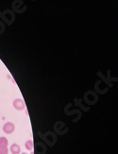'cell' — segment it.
Masks as SVG:
<instances>
[{
  "instance_id": "3",
  "label": "cell",
  "mask_w": 118,
  "mask_h": 154,
  "mask_svg": "<svg viewBox=\"0 0 118 154\" xmlns=\"http://www.w3.org/2000/svg\"><path fill=\"white\" fill-rule=\"evenodd\" d=\"M11 152L12 154H20L21 153V148H20V146H19L18 144H12L11 146Z\"/></svg>"
},
{
  "instance_id": "6",
  "label": "cell",
  "mask_w": 118,
  "mask_h": 154,
  "mask_svg": "<svg viewBox=\"0 0 118 154\" xmlns=\"http://www.w3.org/2000/svg\"><path fill=\"white\" fill-rule=\"evenodd\" d=\"M8 146H0V154H9Z\"/></svg>"
},
{
  "instance_id": "8",
  "label": "cell",
  "mask_w": 118,
  "mask_h": 154,
  "mask_svg": "<svg viewBox=\"0 0 118 154\" xmlns=\"http://www.w3.org/2000/svg\"><path fill=\"white\" fill-rule=\"evenodd\" d=\"M29 154H34V153H33V152H30Z\"/></svg>"
},
{
  "instance_id": "2",
  "label": "cell",
  "mask_w": 118,
  "mask_h": 154,
  "mask_svg": "<svg viewBox=\"0 0 118 154\" xmlns=\"http://www.w3.org/2000/svg\"><path fill=\"white\" fill-rule=\"evenodd\" d=\"M15 131V125L12 122H6L3 126V131L6 134H11Z\"/></svg>"
},
{
  "instance_id": "5",
  "label": "cell",
  "mask_w": 118,
  "mask_h": 154,
  "mask_svg": "<svg viewBox=\"0 0 118 154\" xmlns=\"http://www.w3.org/2000/svg\"><path fill=\"white\" fill-rule=\"evenodd\" d=\"M9 141L6 137H0V146H8Z\"/></svg>"
},
{
  "instance_id": "4",
  "label": "cell",
  "mask_w": 118,
  "mask_h": 154,
  "mask_svg": "<svg viewBox=\"0 0 118 154\" xmlns=\"http://www.w3.org/2000/svg\"><path fill=\"white\" fill-rule=\"evenodd\" d=\"M33 146H34V144H33V141L32 140H28V141H26V143H25V146H26V149H27L28 150H29V151H31L32 149H33Z\"/></svg>"
},
{
  "instance_id": "1",
  "label": "cell",
  "mask_w": 118,
  "mask_h": 154,
  "mask_svg": "<svg viewBox=\"0 0 118 154\" xmlns=\"http://www.w3.org/2000/svg\"><path fill=\"white\" fill-rule=\"evenodd\" d=\"M12 105H14V108L15 110H17V111H23L26 108V104H25L24 100L22 98H16V99H14Z\"/></svg>"
},
{
  "instance_id": "7",
  "label": "cell",
  "mask_w": 118,
  "mask_h": 154,
  "mask_svg": "<svg viewBox=\"0 0 118 154\" xmlns=\"http://www.w3.org/2000/svg\"><path fill=\"white\" fill-rule=\"evenodd\" d=\"M20 154H28V153H26V152H23V153H20Z\"/></svg>"
}]
</instances>
